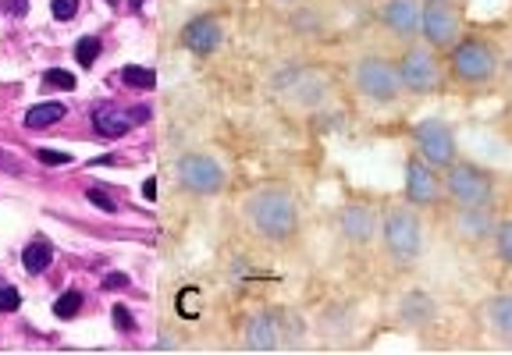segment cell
Masks as SVG:
<instances>
[{
  "instance_id": "5bb4252c",
  "label": "cell",
  "mask_w": 512,
  "mask_h": 355,
  "mask_svg": "<svg viewBox=\"0 0 512 355\" xmlns=\"http://www.w3.org/2000/svg\"><path fill=\"white\" fill-rule=\"evenodd\" d=\"M420 11H424L420 0H384L381 22L391 36L413 39V36H420Z\"/></svg>"
},
{
  "instance_id": "d4e9b609",
  "label": "cell",
  "mask_w": 512,
  "mask_h": 355,
  "mask_svg": "<svg viewBox=\"0 0 512 355\" xmlns=\"http://www.w3.org/2000/svg\"><path fill=\"white\" fill-rule=\"evenodd\" d=\"M43 82H46V89H75V75L65 68H50L43 75Z\"/></svg>"
},
{
  "instance_id": "8992f818",
  "label": "cell",
  "mask_w": 512,
  "mask_h": 355,
  "mask_svg": "<svg viewBox=\"0 0 512 355\" xmlns=\"http://www.w3.org/2000/svg\"><path fill=\"white\" fill-rule=\"evenodd\" d=\"M413 146H416V156H424L438 170H445L448 163L459 160V135L441 117H424L413 128Z\"/></svg>"
},
{
  "instance_id": "8d00e7d4",
  "label": "cell",
  "mask_w": 512,
  "mask_h": 355,
  "mask_svg": "<svg viewBox=\"0 0 512 355\" xmlns=\"http://www.w3.org/2000/svg\"><path fill=\"white\" fill-rule=\"evenodd\" d=\"M427 4H452V0H427Z\"/></svg>"
},
{
  "instance_id": "5b68a950",
  "label": "cell",
  "mask_w": 512,
  "mask_h": 355,
  "mask_svg": "<svg viewBox=\"0 0 512 355\" xmlns=\"http://www.w3.org/2000/svg\"><path fill=\"white\" fill-rule=\"evenodd\" d=\"M395 72H398V86H402L406 93H416V96H431L445 82V68L438 61V50H431L424 43L409 46L402 57H398Z\"/></svg>"
},
{
  "instance_id": "2e32d148",
  "label": "cell",
  "mask_w": 512,
  "mask_h": 355,
  "mask_svg": "<svg viewBox=\"0 0 512 355\" xmlns=\"http://www.w3.org/2000/svg\"><path fill=\"white\" fill-rule=\"evenodd\" d=\"M398 316H402V323H409V327H424V323L438 320V299L427 291H409V295H402V302H398Z\"/></svg>"
},
{
  "instance_id": "836d02e7",
  "label": "cell",
  "mask_w": 512,
  "mask_h": 355,
  "mask_svg": "<svg viewBox=\"0 0 512 355\" xmlns=\"http://www.w3.org/2000/svg\"><path fill=\"white\" fill-rule=\"evenodd\" d=\"M501 75H505V79H508V86H512V50L501 57Z\"/></svg>"
},
{
  "instance_id": "3957f363",
  "label": "cell",
  "mask_w": 512,
  "mask_h": 355,
  "mask_svg": "<svg viewBox=\"0 0 512 355\" xmlns=\"http://www.w3.org/2000/svg\"><path fill=\"white\" fill-rule=\"evenodd\" d=\"M441 192L452 206H498V174L470 160H455L441 170Z\"/></svg>"
},
{
  "instance_id": "d6986e66",
  "label": "cell",
  "mask_w": 512,
  "mask_h": 355,
  "mask_svg": "<svg viewBox=\"0 0 512 355\" xmlns=\"http://www.w3.org/2000/svg\"><path fill=\"white\" fill-rule=\"evenodd\" d=\"M93 125H96V132L107 135V139H118V135H125V132L132 128L129 117H122L114 107H100V110L93 114Z\"/></svg>"
},
{
  "instance_id": "484cf974",
  "label": "cell",
  "mask_w": 512,
  "mask_h": 355,
  "mask_svg": "<svg viewBox=\"0 0 512 355\" xmlns=\"http://www.w3.org/2000/svg\"><path fill=\"white\" fill-rule=\"evenodd\" d=\"M178 313H182L185 320L199 316V291H196V288H185V291L178 295Z\"/></svg>"
},
{
  "instance_id": "1f68e13d",
  "label": "cell",
  "mask_w": 512,
  "mask_h": 355,
  "mask_svg": "<svg viewBox=\"0 0 512 355\" xmlns=\"http://www.w3.org/2000/svg\"><path fill=\"white\" fill-rule=\"evenodd\" d=\"M103 288H110V291L129 288V277H125V274H107V277H103Z\"/></svg>"
},
{
  "instance_id": "4316f807",
  "label": "cell",
  "mask_w": 512,
  "mask_h": 355,
  "mask_svg": "<svg viewBox=\"0 0 512 355\" xmlns=\"http://www.w3.org/2000/svg\"><path fill=\"white\" fill-rule=\"evenodd\" d=\"M50 11H53V18L68 22V18H75V11H79V0H50Z\"/></svg>"
},
{
  "instance_id": "52a82bcc",
  "label": "cell",
  "mask_w": 512,
  "mask_h": 355,
  "mask_svg": "<svg viewBox=\"0 0 512 355\" xmlns=\"http://www.w3.org/2000/svg\"><path fill=\"white\" fill-rule=\"evenodd\" d=\"M353 82H356V89H360L367 100H374V103H391L398 93H402L395 65L384 61V57H377V53L360 57V65H356V72H353Z\"/></svg>"
},
{
  "instance_id": "f1b7e54d",
  "label": "cell",
  "mask_w": 512,
  "mask_h": 355,
  "mask_svg": "<svg viewBox=\"0 0 512 355\" xmlns=\"http://www.w3.org/2000/svg\"><path fill=\"white\" fill-rule=\"evenodd\" d=\"M86 199H89L96 210H103V213H114V210H118V203H114L107 192H100V189H89V192H86Z\"/></svg>"
},
{
  "instance_id": "83f0119b",
  "label": "cell",
  "mask_w": 512,
  "mask_h": 355,
  "mask_svg": "<svg viewBox=\"0 0 512 355\" xmlns=\"http://www.w3.org/2000/svg\"><path fill=\"white\" fill-rule=\"evenodd\" d=\"M18 306H22L18 291H15L11 284H0V313H15Z\"/></svg>"
},
{
  "instance_id": "7c38bea8",
  "label": "cell",
  "mask_w": 512,
  "mask_h": 355,
  "mask_svg": "<svg viewBox=\"0 0 512 355\" xmlns=\"http://www.w3.org/2000/svg\"><path fill=\"white\" fill-rule=\"evenodd\" d=\"M477 313H480L484 330H487L498 344L512 348V291H491L487 299L480 302Z\"/></svg>"
},
{
  "instance_id": "6da1fadb",
  "label": "cell",
  "mask_w": 512,
  "mask_h": 355,
  "mask_svg": "<svg viewBox=\"0 0 512 355\" xmlns=\"http://www.w3.org/2000/svg\"><path fill=\"white\" fill-rule=\"evenodd\" d=\"M448 75L452 82H459L463 89H487L498 82L501 75V46L487 36H477V32H463L448 50Z\"/></svg>"
},
{
  "instance_id": "d590c367",
  "label": "cell",
  "mask_w": 512,
  "mask_h": 355,
  "mask_svg": "<svg viewBox=\"0 0 512 355\" xmlns=\"http://www.w3.org/2000/svg\"><path fill=\"white\" fill-rule=\"evenodd\" d=\"M11 11L15 15H25V0H11Z\"/></svg>"
},
{
  "instance_id": "30bf717a",
  "label": "cell",
  "mask_w": 512,
  "mask_h": 355,
  "mask_svg": "<svg viewBox=\"0 0 512 355\" xmlns=\"http://www.w3.org/2000/svg\"><path fill=\"white\" fill-rule=\"evenodd\" d=\"M402 196H406V203L413 206V210H420V206H438L441 199H445V192H441V170L438 167H431L424 156H409L406 160V185H402Z\"/></svg>"
},
{
  "instance_id": "ac0fdd59",
  "label": "cell",
  "mask_w": 512,
  "mask_h": 355,
  "mask_svg": "<svg viewBox=\"0 0 512 355\" xmlns=\"http://www.w3.org/2000/svg\"><path fill=\"white\" fill-rule=\"evenodd\" d=\"M491 256L505 267V270H512V217H498V227H494V234H491Z\"/></svg>"
},
{
  "instance_id": "9c48e42d",
  "label": "cell",
  "mask_w": 512,
  "mask_h": 355,
  "mask_svg": "<svg viewBox=\"0 0 512 355\" xmlns=\"http://www.w3.org/2000/svg\"><path fill=\"white\" fill-rule=\"evenodd\" d=\"M498 217H501L498 206H452L448 217L452 239L463 246H487L498 227Z\"/></svg>"
},
{
  "instance_id": "44dd1931",
  "label": "cell",
  "mask_w": 512,
  "mask_h": 355,
  "mask_svg": "<svg viewBox=\"0 0 512 355\" xmlns=\"http://www.w3.org/2000/svg\"><path fill=\"white\" fill-rule=\"evenodd\" d=\"M50 263H53L50 242H46V239H32V242L25 246V253H22V267H25L29 274H43Z\"/></svg>"
},
{
  "instance_id": "9a60e30c",
  "label": "cell",
  "mask_w": 512,
  "mask_h": 355,
  "mask_svg": "<svg viewBox=\"0 0 512 355\" xmlns=\"http://www.w3.org/2000/svg\"><path fill=\"white\" fill-rule=\"evenodd\" d=\"M338 227H341V234H346L349 242L367 246L374 234H377L381 220H377V213H374L370 206H363V203H349V206H341V210H338Z\"/></svg>"
},
{
  "instance_id": "7402d4cb",
  "label": "cell",
  "mask_w": 512,
  "mask_h": 355,
  "mask_svg": "<svg viewBox=\"0 0 512 355\" xmlns=\"http://www.w3.org/2000/svg\"><path fill=\"white\" fill-rule=\"evenodd\" d=\"M153 82H157V75L150 68H139V65L122 68V86H129V89H153Z\"/></svg>"
},
{
  "instance_id": "ba28073f",
  "label": "cell",
  "mask_w": 512,
  "mask_h": 355,
  "mask_svg": "<svg viewBox=\"0 0 512 355\" xmlns=\"http://www.w3.org/2000/svg\"><path fill=\"white\" fill-rule=\"evenodd\" d=\"M463 29V11L455 4H424L420 11V39L431 50H448L455 39H459Z\"/></svg>"
},
{
  "instance_id": "cb8c5ba5",
  "label": "cell",
  "mask_w": 512,
  "mask_h": 355,
  "mask_svg": "<svg viewBox=\"0 0 512 355\" xmlns=\"http://www.w3.org/2000/svg\"><path fill=\"white\" fill-rule=\"evenodd\" d=\"M79 309H82V295H79V291H65L61 299L53 302V313L61 316V320H72Z\"/></svg>"
},
{
  "instance_id": "f546056e",
  "label": "cell",
  "mask_w": 512,
  "mask_h": 355,
  "mask_svg": "<svg viewBox=\"0 0 512 355\" xmlns=\"http://www.w3.org/2000/svg\"><path fill=\"white\" fill-rule=\"evenodd\" d=\"M39 160L50 163V167H61V163H72L68 153H57V149H39Z\"/></svg>"
},
{
  "instance_id": "d6a6232c",
  "label": "cell",
  "mask_w": 512,
  "mask_h": 355,
  "mask_svg": "<svg viewBox=\"0 0 512 355\" xmlns=\"http://www.w3.org/2000/svg\"><path fill=\"white\" fill-rule=\"evenodd\" d=\"M132 125H143V121H150V110L146 107H132V117H129Z\"/></svg>"
},
{
  "instance_id": "8fae6325",
  "label": "cell",
  "mask_w": 512,
  "mask_h": 355,
  "mask_svg": "<svg viewBox=\"0 0 512 355\" xmlns=\"http://www.w3.org/2000/svg\"><path fill=\"white\" fill-rule=\"evenodd\" d=\"M178 178H182V185H185L189 192H196V196H214V192H221V185H224L221 163L210 160V156H203V153L182 156V160H178Z\"/></svg>"
},
{
  "instance_id": "7a4b0ae2",
  "label": "cell",
  "mask_w": 512,
  "mask_h": 355,
  "mask_svg": "<svg viewBox=\"0 0 512 355\" xmlns=\"http://www.w3.org/2000/svg\"><path fill=\"white\" fill-rule=\"evenodd\" d=\"M246 220L267 242H289L299 231V203L289 189H256L246 199Z\"/></svg>"
},
{
  "instance_id": "4dcf8cb0",
  "label": "cell",
  "mask_w": 512,
  "mask_h": 355,
  "mask_svg": "<svg viewBox=\"0 0 512 355\" xmlns=\"http://www.w3.org/2000/svg\"><path fill=\"white\" fill-rule=\"evenodd\" d=\"M110 313H114V323H118L122 330H136V320L129 316V309H125V306H114Z\"/></svg>"
},
{
  "instance_id": "603a6c76",
  "label": "cell",
  "mask_w": 512,
  "mask_h": 355,
  "mask_svg": "<svg viewBox=\"0 0 512 355\" xmlns=\"http://www.w3.org/2000/svg\"><path fill=\"white\" fill-rule=\"evenodd\" d=\"M100 50H103V43H100L96 36H82V39L75 43L79 65H82V68H93V65H96V57H100Z\"/></svg>"
},
{
  "instance_id": "74e56055",
  "label": "cell",
  "mask_w": 512,
  "mask_h": 355,
  "mask_svg": "<svg viewBox=\"0 0 512 355\" xmlns=\"http://www.w3.org/2000/svg\"><path fill=\"white\" fill-rule=\"evenodd\" d=\"M146 4V0H132V8H143Z\"/></svg>"
},
{
  "instance_id": "277c9868",
  "label": "cell",
  "mask_w": 512,
  "mask_h": 355,
  "mask_svg": "<svg viewBox=\"0 0 512 355\" xmlns=\"http://www.w3.org/2000/svg\"><path fill=\"white\" fill-rule=\"evenodd\" d=\"M377 231H381V242H384L388 256L398 267L420 263V256H424V220L409 203L406 206H388Z\"/></svg>"
},
{
  "instance_id": "e575fe53",
  "label": "cell",
  "mask_w": 512,
  "mask_h": 355,
  "mask_svg": "<svg viewBox=\"0 0 512 355\" xmlns=\"http://www.w3.org/2000/svg\"><path fill=\"white\" fill-rule=\"evenodd\" d=\"M143 196H146V199L157 196V182H153V178H150V182H143Z\"/></svg>"
},
{
  "instance_id": "ffe728a7",
  "label": "cell",
  "mask_w": 512,
  "mask_h": 355,
  "mask_svg": "<svg viewBox=\"0 0 512 355\" xmlns=\"http://www.w3.org/2000/svg\"><path fill=\"white\" fill-rule=\"evenodd\" d=\"M65 114H68L65 103H36V107H29V114H25V128H50V125L61 121Z\"/></svg>"
},
{
  "instance_id": "4fadbf2b",
  "label": "cell",
  "mask_w": 512,
  "mask_h": 355,
  "mask_svg": "<svg viewBox=\"0 0 512 355\" xmlns=\"http://www.w3.org/2000/svg\"><path fill=\"white\" fill-rule=\"evenodd\" d=\"M242 341L249 351H274L284 341V320L277 313H253L242 327Z\"/></svg>"
},
{
  "instance_id": "f35d334b",
  "label": "cell",
  "mask_w": 512,
  "mask_h": 355,
  "mask_svg": "<svg viewBox=\"0 0 512 355\" xmlns=\"http://www.w3.org/2000/svg\"><path fill=\"white\" fill-rule=\"evenodd\" d=\"M107 4H110V8H118V0H107Z\"/></svg>"
},
{
  "instance_id": "e0dca14e",
  "label": "cell",
  "mask_w": 512,
  "mask_h": 355,
  "mask_svg": "<svg viewBox=\"0 0 512 355\" xmlns=\"http://www.w3.org/2000/svg\"><path fill=\"white\" fill-rule=\"evenodd\" d=\"M182 43L192 50V53H214L221 46V25L214 18H192L182 32Z\"/></svg>"
},
{
  "instance_id": "ab89813d",
  "label": "cell",
  "mask_w": 512,
  "mask_h": 355,
  "mask_svg": "<svg viewBox=\"0 0 512 355\" xmlns=\"http://www.w3.org/2000/svg\"><path fill=\"white\" fill-rule=\"evenodd\" d=\"M0 160H4V156H0Z\"/></svg>"
}]
</instances>
